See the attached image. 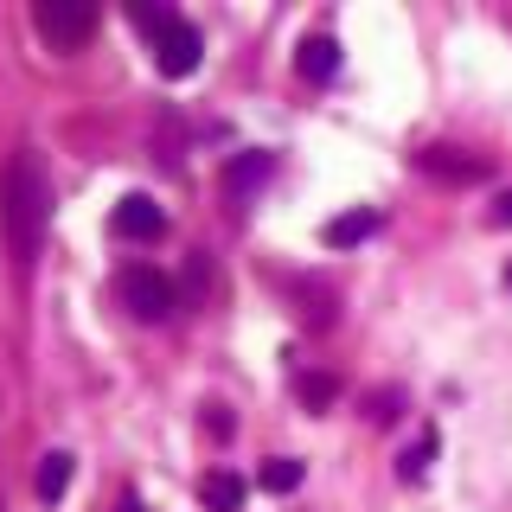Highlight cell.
<instances>
[{"label": "cell", "instance_id": "obj_1", "mask_svg": "<svg viewBox=\"0 0 512 512\" xmlns=\"http://www.w3.org/2000/svg\"><path fill=\"white\" fill-rule=\"evenodd\" d=\"M45 218H52V186L39 173V154L20 148L7 160V173H0V231H7V250L20 269H32V256H39Z\"/></svg>", "mask_w": 512, "mask_h": 512}, {"label": "cell", "instance_id": "obj_2", "mask_svg": "<svg viewBox=\"0 0 512 512\" xmlns=\"http://www.w3.org/2000/svg\"><path fill=\"white\" fill-rule=\"evenodd\" d=\"M128 13H135V26L154 39V58H160V71H167V77H192V71H199L205 45H199V32H192L173 7H128Z\"/></svg>", "mask_w": 512, "mask_h": 512}, {"label": "cell", "instance_id": "obj_3", "mask_svg": "<svg viewBox=\"0 0 512 512\" xmlns=\"http://www.w3.org/2000/svg\"><path fill=\"white\" fill-rule=\"evenodd\" d=\"M116 301L135 320H167L173 308H180V301H173V282L160 276L154 263H128L122 276H116Z\"/></svg>", "mask_w": 512, "mask_h": 512}, {"label": "cell", "instance_id": "obj_4", "mask_svg": "<svg viewBox=\"0 0 512 512\" xmlns=\"http://www.w3.org/2000/svg\"><path fill=\"white\" fill-rule=\"evenodd\" d=\"M32 26L45 32L52 52H77L96 32V7H84V0H39V7H32Z\"/></svg>", "mask_w": 512, "mask_h": 512}, {"label": "cell", "instance_id": "obj_5", "mask_svg": "<svg viewBox=\"0 0 512 512\" xmlns=\"http://www.w3.org/2000/svg\"><path fill=\"white\" fill-rule=\"evenodd\" d=\"M109 224H116V237H160V231H167V212H160L148 192H128Z\"/></svg>", "mask_w": 512, "mask_h": 512}, {"label": "cell", "instance_id": "obj_6", "mask_svg": "<svg viewBox=\"0 0 512 512\" xmlns=\"http://www.w3.org/2000/svg\"><path fill=\"white\" fill-rule=\"evenodd\" d=\"M416 167L436 173V180H455V186L487 180V160H474V154H461V148H423V154H416Z\"/></svg>", "mask_w": 512, "mask_h": 512}, {"label": "cell", "instance_id": "obj_7", "mask_svg": "<svg viewBox=\"0 0 512 512\" xmlns=\"http://www.w3.org/2000/svg\"><path fill=\"white\" fill-rule=\"evenodd\" d=\"M372 231H378V212H372V205H359V212H340V218L320 224V244H327V250H352V244H365Z\"/></svg>", "mask_w": 512, "mask_h": 512}, {"label": "cell", "instance_id": "obj_8", "mask_svg": "<svg viewBox=\"0 0 512 512\" xmlns=\"http://www.w3.org/2000/svg\"><path fill=\"white\" fill-rule=\"evenodd\" d=\"M269 167H276V154H263V148L237 154L231 167H224V192H231V199H244L250 186H263V180H269Z\"/></svg>", "mask_w": 512, "mask_h": 512}, {"label": "cell", "instance_id": "obj_9", "mask_svg": "<svg viewBox=\"0 0 512 512\" xmlns=\"http://www.w3.org/2000/svg\"><path fill=\"white\" fill-rule=\"evenodd\" d=\"M295 64H301V77H314V84H327V77L340 71V45H333L327 32H320V39H301Z\"/></svg>", "mask_w": 512, "mask_h": 512}, {"label": "cell", "instance_id": "obj_10", "mask_svg": "<svg viewBox=\"0 0 512 512\" xmlns=\"http://www.w3.org/2000/svg\"><path fill=\"white\" fill-rule=\"evenodd\" d=\"M32 493H39L45 506H58L64 493H71V455H64V448H52V455L39 461V480H32Z\"/></svg>", "mask_w": 512, "mask_h": 512}, {"label": "cell", "instance_id": "obj_11", "mask_svg": "<svg viewBox=\"0 0 512 512\" xmlns=\"http://www.w3.org/2000/svg\"><path fill=\"white\" fill-rule=\"evenodd\" d=\"M199 493H205V506H212V512H237V506H244V493H250V487H244V480H237L231 468H212V474H205V487H199Z\"/></svg>", "mask_w": 512, "mask_h": 512}, {"label": "cell", "instance_id": "obj_12", "mask_svg": "<svg viewBox=\"0 0 512 512\" xmlns=\"http://www.w3.org/2000/svg\"><path fill=\"white\" fill-rule=\"evenodd\" d=\"M301 474H308V468H301L295 455H276V461H263V474H256V480H263L269 493H295V487H301Z\"/></svg>", "mask_w": 512, "mask_h": 512}, {"label": "cell", "instance_id": "obj_13", "mask_svg": "<svg viewBox=\"0 0 512 512\" xmlns=\"http://www.w3.org/2000/svg\"><path fill=\"white\" fill-rule=\"evenodd\" d=\"M295 397H301V404H308V410H327L333 397H340V384H333L327 372H308V378L295 384Z\"/></svg>", "mask_w": 512, "mask_h": 512}, {"label": "cell", "instance_id": "obj_14", "mask_svg": "<svg viewBox=\"0 0 512 512\" xmlns=\"http://www.w3.org/2000/svg\"><path fill=\"white\" fill-rule=\"evenodd\" d=\"M429 455H436V429H423V442H416L410 455L397 461V474H404V480H423V474H429Z\"/></svg>", "mask_w": 512, "mask_h": 512}, {"label": "cell", "instance_id": "obj_15", "mask_svg": "<svg viewBox=\"0 0 512 512\" xmlns=\"http://www.w3.org/2000/svg\"><path fill=\"white\" fill-rule=\"evenodd\" d=\"M487 224H493V231H506V224H512V186L500 192V199H493L487 205Z\"/></svg>", "mask_w": 512, "mask_h": 512}, {"label": "cell", "instance_id": "obj_16", "mask_svg": "<svg viewBox=\"0 0 512 512\" xmlns=\"http://www.w3.org/2000/svg\"><path fill=\"white\" fill-rule=\"evenodd\" d=\"M397 404H404L397 391H378V397H372V423H391V416H397Z\"/></svg>", "mask_w": 512, "mask_h": 512}, {"label": "cell", "instance_id": "obj_17", "mask_svg": "<svg viewBox=\"0 0 512 512\" xmlns=\"http://www.w3.org/2000/svg\"><path fill=\"white\" fill-rule=\"evenodd\" d=\"M122 512H148V506H141V500H135V493H122Z\"/></svg>", "mask_w": 512, "mask_h": 512}, {"label": "cell", "instance_id": "obj_18", "mask_svg": "<svg viewBox=\"0 0 512 512\" xmlns=\"http://www.w3.org/2000/svg\"><path fill=\"white\" fill-rule=\"evenodd\" d=\"M506 288H512V269H506Z\"/></svg>", "mask_w": 512, "mask_h": 512}, {"label": "cell", "instance_id": "obj_19", "mask_svg": "<svg viewBox=\"0 0 512 512\" xmlns=\"http://www.w3.org/2000/svg\"><path fill=\"white\" fill-rule=\"evenodd\" d=\"M0 512H7V506H0Z\"/></svg>", "mask_w": 512, "mask_h": 512}]
</instances>
